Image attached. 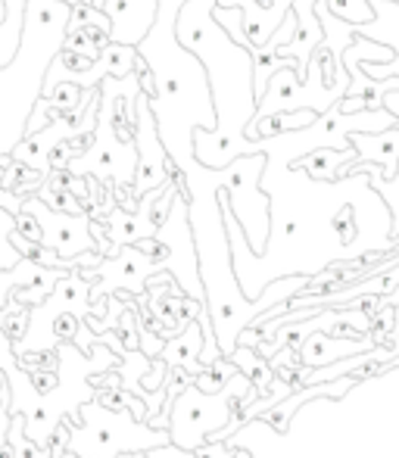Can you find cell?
<instances>
[{
    "label": "cell",
    "instance_id": "17",
    "mask_svg": "<svg viewBox=\"0 0 399 458\" xmlns=\"http://www.w3.org/2000/svg\"><path fill=\"white\" fill-rule=\"evenodd\" d=\"M228 359L234 362L237 371H241L243 377H247L250 384H253L256 390L262 393V396L272 390V384H275V377H278V374H275L272 362H268V359H262L259 352L253 350V346H241V344H237L234 352H231Z\"/></svg>",
    "mask_w": 399,
    "mask_h": 458
},
{
    "label": "cell",
    "instance_id": "2",
    "mask_svg": "<svg viewBox=\"0 0 399 458\" xmlns=\"http://www.w3.org/2000/svg\"><path fill=\"white\" fill-rule=\"evenodd\" d=\"M182 4L184 0H159L157 19L138 44V54L157 88L150 97V113L157 119L159 140L178 172L197 163L194 128L216 131V103L206 69L175 35Z\"/></svg>",
    "mask_w": 399,
    "mask_h": 458
},
{
    "label": "cell",
    "instance_id": "10",
    "mask_svg": "<svg viewBox=\"0 0 399 458\" xmlns=\"http://www.w3.org/2000/svg\"><path fill=\"white\" fill-rule=\"evenodd\" d=\"M218 6H241L243 13V35L250 50L268 44V38L281 29V22L291 13L293 0H216Z\"/></svg>",
    "mask_w": 399,
    "mask_h": 458
},
{
    "label": "cell",
    "instance_id": "21",
    "mask_svg": "<svg viewBox=\"0 0 399 458\" xmlns=\"http://www.w3.org/2000/svg\"><path fill=\"white\" fill-rule=\"evenodd\" d=\"M325 6L334 13L337 19L350 25H362L375 19V10H371V0H325Z\"/></svg>",
    "mask_w": 399,
    "mask_h": 458
},
{
    "label": "cell",
    "instance_id": "5",
    "mask_svg": "<svg viewBox=\"0 0 399 458\" xmlns=\"http://www.w3.org/2000/svg\"><path fill=\"white\" fill-rule=\"evenodd\" d=\"M72 175H91L109 184H134V172H138V147L125 144L115 138L113 125H109V109L100 103L98 128L91 134V144L69 159L66 165Z\"/></svg>",
    "mask_w": 399,
    "mask_h": 458
},
{
    "label": "cell",
    "instance_id": "19",
    "mask_svg": "<svg viewBox=\"0 0 399 458\" xmlns=\"http://www.w3.org/2000/svg\"><path fill=\"white\" fill-rule=\"evenodd\" d=\"M91 91V88H88ZM85 88H79L75 81H54V85H44L41 94L47 97L50 103H54L56 109H63V113H72V109H79L81 103H85Z\"/></svg>",
    "mask_w": 399,
    "mask_h": 458
},
{
    "label": "cell",
    "instance_id": "27",
    "mask_svg": "<svg viewBox=\"0 0 399 458\" xmlns=\"http://www.w3.org/2000/svg\"><path fill=\"white\" fill-rule=\"evenodd\" d=\"M0 390H6V380H4V374H0Z\"/></svg>",
    "mask_w": 399,
    "mask_h": 458
},
{
    "label": "cell",
    "instance_id": "13",
    "mask_svg": "<svg viewBox=\"0 0 399 458\" xmlns=\"http://www.w3.org/2000/svg\"><path fill=\"white\" fill-rule=\"evenodd\" d=\"M350 144L356 147L352 163H378L384 178L396 175L399 165V125L384 128V131H352Z\"/></svg>",
    "mask_w": 399,
    "mask_h": 458
},
{
    "label": "cell",
    "instance_id": "25",
    "mask_svg": "<svg viewBox=\"0 0 399 458\" xmlns=\"http://www.w3.org/2000/svg\"><path fill=\"white\" fill-rule=\"evenodd\" d=\"M63 4H69V6H79V4H91V0H63Z\"/></svg>",
    "mask_w": 399,
    "mask_h": 458
},
{
    "label": "cell",
    "instance_id": "4",
    "mask_svg": "<svg viewBox=\"0 0 399 458\" xmlns=\"http://www.w3.org/2000/svg\"><path fill=\"white\" fill-rule=\"evenodd\" d=\"M153 237H157L159 247H163L159 268L175 275V284H178V290H184V296L206 302V290H203V281H200L194 231H191V218H188V199H184L182 187H178L175 199H172L169 216H166V222L159 225Z\"/></svg>",
    "mask_w": 399,
    "mask_h": 458
},
{
    "label": "cell",
    "instance_id": "16",
    "mask_svg": "<svg viewBox=\"0 0 399 458\" xmlns=\"http://www.w3.org/2000/svg\"><path fill=\"white\" fill-rule=\"evenodd\" d=\"M352 159H356V147H350V150H331V147H318V150L300 157L293 165L306 172L309 178H315V182H337L340 165L352 163Z\"/></svg>",
    "mask_w": 399,
    "mask_h": 458
},
{
    "label": "cell",
    "instance_id": "26",
    "mask_svg": "<svg viewBox=\"0 0 399 458\" xmlns=\"http://www.w3.org/2000/svg\"><path fill=\"white\" fill-rule=\"evenodd\" d=\"M4 16H6V0H0V22H4Z\"/></svg>",
    "mask_w": 399,
    "mask_h": 458
},
{
    "label": "cell",
    "instance_id": "6",
    "mask_svg": "<svg viewBox=\"0 0 399 458\" xmlns=\"http://www.w3.org/2000/svg\"><path fill=\"white\" fill-rule=\"evenodd\" d=\"M22 209H29L31 216L38 218L44 247L60 253L63 259H75L79 253L98 250V241H94V234H91V216H88V212L72 216V212L54 209V206L44 203L38 193H31V197L22 199Z\"/></svg>",
    "mask_w": 399,
    "mask_h": 458
},
{
    "label": "cell",
    "instance_id": "15",
    "mask_svg": "<svg viewBox=\"0 0 399 458\" xmlns=\"http://www.w3.org/2000/svg\"><path fill=\"white\" fill-rule=\"evenodd\" d=\"M200 352H203V334H200V321L188 318L184 331L178 334L169 346H163L166 368H184L188 374L203 371V365H200Z\"/></svg>",
    "mask_w": 399,
    "mask_h": 458
},
{
    "label": "cell",
    "instance_id": "11",
    "mask_svg": "<svg viewBox=\"0 0 399 458\" xmlns=\"http://www.w3.org/2000/svg\"><path fill=\"white\" fill-rule=\"evenodd\" d=\"M375 346L378 344L371 340V334H362V337H334L331 334V337H325V331H315L297 346V356L302 368H321L337 362V359L356 356V352H369Z\"/></svg>",
    "mask_w": 399,
    "mask_h": 458
},
{
    "label": "cell",
    "instance_id": "8",
    "mask_svg": "<svg viewBox=\"0 0 399 458\" xmlns=\"http://www.w3.org/2000/svg\"><path fill=\"white\" fill-rule=\"evenodd\" d=\"M371 10H375V19L362 25H352V29H356V35L371 38V41H378V44H387V47L394 50V60L362 63V69H365V75L375 81L399 79V0H371ZM381 106L390 109L399 119V91L384 94Z\"/></svg>",
    "mask_w": 399,
    "mask_h": 458
},
{
    "label": "cell",
    "instance_id": "3",
    "mask_svg": "<svg viewBox=\"0 0 399 458\" xmlns=\"http://www.w3.org/2000/svg\"><path fill=\"white\" fill-rule=\"evenodd\" d=\"M72 6L63 0H25V29L13 63L0 66V157H13L29 134V115L44 88V75L66 41Z\"/></svg>",
    "mask_w": 399,
    "mask_h": 458
},
{
    "label": "cell",
    "instance_id": "7",
    "mask_svg": "<svg viewBox=\"0 0 399 458\" xmlns=\"http://www.w3.org/2000/svg\"><path fill=\"white\" fill-rule=\"evenodd\" d=\"M134 147H138V172H134V197H144L153 187H163L175 178V163L166 153L150 113V97H138V122H134Z\"/></svg>",
    "mask_w": 399,
    "mask_h": 458
},
{
    "label": "cell",
    "instance_id": "24",
    "mask_svg": "<svg viewBox=\"0 0 399 458\" xmlns=\"http://www.w3.org/2000/svg\"><path fill=\"white\" fill-rule=\"evenodd\" d=\"M16 231H19L22 237H29V241H38V243H41V225H38V218L31 216L29 209H22V212L16 216Z\"/></svg>",
    "mask_w": 399,
    "mask_h": 458
},
{
    "label": "cell",
    "instance_id": "22",
    "mask_svg": "<svg viewBox=\"0 0 399 458\" xmlns=\"http://www.w3.org/2000/svg\"><path fill=\"white\" fill-rule=\"evenodd\" d=\"M63 115V109H56L54 103L47 100V97H38V103H35V109H31V115H29V134H35V131H41V128H47L50 122H56ZM25 134V138H29Z\"/></svg>",
    "mask_w": 399,
    "mask_h": 458
},
{
    "label": "cell",
    "instance_id": "14",
    "mask_svg": "<svg viewBox=\"0 0 399 458\" xmlns=\"http://www.w3.org/2000/svg\"><path fill=\"white\" fill-rule=\"evenodd\" d=\"M356 172H369L371 187L381 193V199L387 203V209H390V237L399 241V165H396L394 178H384L381 165H378V163H346V165H340L337 178L356 175Z\"/></svg>",
    "mask_w": 399,
    "mask_h": 458
},
{
    "label": "cell",
    "instance_id": "9",
    "mask_svg": "<svg viewBox=\"0 0 399 458\" xmlns=\"http://www.w3.org/2000/svg\"><path fill=\"white\" fill-rule=\"evenodd\" d=\"M103 10L109 16V41L138 47L157 19L159 0H106Z\"/></svg>",
    "mask_w": 399,
    "mask_h": 458
},
{
    "label": "cell",
    "instance_id": "20",
    "mask_svg": "<svg viewBox=\"0 0 399 458\" xmlns=\"http://www.w3.org/2000/svg\"><path fill=\"white\" fill-rule=\"evenodd\" d=\"M13 231H16V216L0 206V272H6V268L22 262V253L13 247Z\"/></svg>",
    "mask_w": 399,
    "mask_h": 458
},
{
    "label": "cell",
    "instance_id": "12",
    "mask_svg": "<svg viewBox=\"0 0 399 458\" xmlns=\"http://www.w3.org/2000/svg\"><path fill=\"white\" fill-rule=\"evenodd\" d=\"M291 13L297 16V31L287 44H281L278 54L281 56H293L300 63V75L306 79V69H309V56L312 50L325 41V31H321L318 22V13H315V0H293Z\"/></svg>",
    "mask_w": 399,
    "mask_h": 458
},
{
    "label": "cell",
    "instance_id": "18",
    "mask_svg": "<svg viewBox=\"0 0 399 458\" xmlns=\"http://www.w3.org/2000/svg\"><path fill=\"white\" fill-rule=\"evenodd\" d=\"M25 29V0H6V16L0 22V66L13 63Z\"/></svg>",
    "mask_w": 399,
    "mask_h": 458
},
{
    "label": "cell",
    "instance_id": "1",
    "mask_svg": "<svg viewBox=\"0 0 399 458\" xmlns=\"http://www.w3.org/2000/svg\"><path fill=\"white\" fill-rule=\"evenodd\" d=\"M216 0H184L175 19V35L203 63L216 103V131L194 128V153L209 169H225L247 157L243 128L256 113L253 50L237 44L212 16Z\"/></svg>",
    "mask_w": 399,
    "mask_h": 458
},
{
    "label": "cell",
    "instance_id": "23",
    "mask_svg": "<svg viewBox=\"0 0 399 458\" xmlns=\"http://www.w3.org/2000/svg\"><path fill=\"white\" fill-rule=\"evenodd\" d=\"M63 47H66V50H72V54L88 56V60H98V56H100V50H103L100 44H94L91 38H88L81 29L66 31V41H63Z\"/></svg>",
    "mask_w": 399,
    "mask_h": 458
}]
</instances>
